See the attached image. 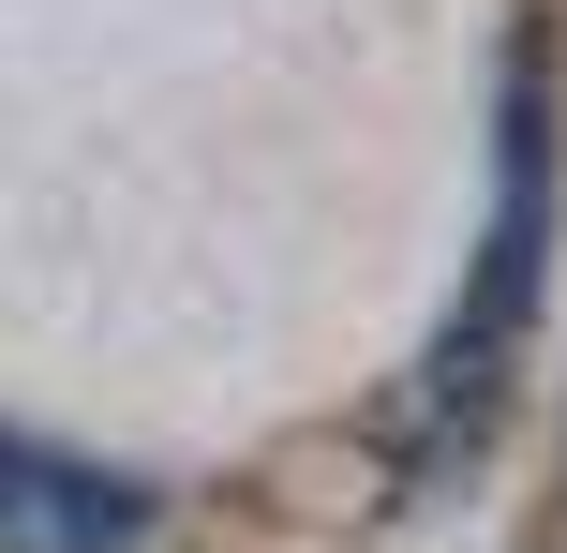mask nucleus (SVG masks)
Returning a JSON list of instances; mask_svg holds the SVG:
<instances>
[{"instance_id": "obj_1", "label": "nucleus", "mask_w": 567, "mask_h": 553, "mask_svg": "<svg viewBox=\"0 0 567 553\" xmlns=\"http://www.w3.org/2000/svg\"><path fill=\"white\" fill-rule=\"evenodd\" d=\"M538 269H553V30H508V105H493V225L478 269H463L449 329H433V419H478V389L508 375L523 315H538Z\"/></svg>"}, {"instance_id": "obj_2", "label": "nucleus", "mask_w": 567, "mask_h": 553, "mask_svg": "<svg viewBox=\"0 0 567 553\" xmlns=\"http://www.w3.org/2000/svg\"><path fill=\"white\" fill-rule=\"evenodd\" d=\"M150 494L120 464H75L45 434H0V553H135Z\"/></svg>"}]
</instances>
